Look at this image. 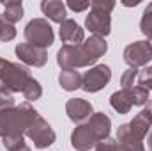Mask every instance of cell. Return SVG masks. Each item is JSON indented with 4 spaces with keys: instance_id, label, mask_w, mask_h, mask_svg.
Listing matches in <instances>:
<instances>
[{
    "instance_id": "17",
    "label": "cell",
    "mask_w": 152,
    "mask_h": 151,
    "mask_svg": "<svg viewBox=\"0 0 152 151\" xmlns=\"http://www.w3.org/2000/svg\"><path fill=\"white\" fill-rule=\"evenodd\" d=\"M4 18L9 21V23H16L23 18V4L18 2V0H9V2H4Z\"/></svg>"
},
{
    "instance_id": "6",
    "label": "cell",
    "mask_w": 152,
    "mask_h": 151,
    "mask_svg": "<svg viewBox=\"0 0 152 151\" xmlns=\"http://www.w3.org/2000/svg\"><path fill=\"white\" fill-rule=\"evenodd\" d=\"M124 61L133 70L147 66V62L152 61V43L151 41H134L127 44L124 50Z\"/></svg>"
},
{
    "instance_id": "3",
    "label": "cell",
    "mask_w": 152,
    "mask_h": 151,
    "mask_svg": "<svg viewBox=\"0 0 152 151\" xmlns=\"http://www.w3.org/2000/svg\"><path fill=\"white\" fill-rule=\"evenodd\" d=\"M39 114L30 107V103H21L20 107H12L0 112V139L9 135H23L28 126L34 123Z\"/></svg>"
},
{
    "instance_id": "14",
    "label": "cell",
    "mask_w": 152,
    "mask_h": 151,
    "mask_svg": "<svg viewBox=\"0 0 152 151\" xmlns=\"http://www.w3.org/2000/svg\"><path fill=\"white\" fill-rule=\"evenodd\" d=\"M41 11L53 23H62V21H66L67 5L60 0H42L41 2Z\"/></svg>"
},
{
    "instance_id": "28",
    "label": "cell",
    "mask_w": 152,
    "mask_h": 151,
    "mask_svg": "<svg viewBox=\"0 0 152 151\" xmlns=\"http://www.w3.org/2000/svg\"><path fill=\"white\" fill-rule=\"evenodd\" d=\"M147 148L152 151V130H151V133L147 135Z\"/></svg>"
},
{
    "instance_id": "29",
    "label": "cell",
    "mask_w": 152,
    "mask_h": 151,
    "mask_svg": "<svg viewBox=\"0 0 152 151\" xmlns=\"http://www.w3.org/2000/svg\"><path fill=\"white\" fill-rule=\"evenodd\" d=\"M122 4H124V5H133V7H134V5H138L140 2H138V0H134V2H122Z\"/></svg>"
},
{
    "instance_id": "25",
    "label": "cell",
    "mask_w": 152,
    "mask_h": 151,
    "mask_svg": "<svg viewBox=\"0 0 152 151\" xmlns=\"http://www.w3.org/2000/svg\"><path fill=\"white\" fill-rule=\"evenodd\" d=\"M136 76H138V70L127 68V70L124 71V75L120 76V85H122V89H131L133 84H134V80H136Z\"/></svg>"
},
{
    "instance_id": "15",
    "label": "cell",
    "mask_w": 152,
    "mask_h": 151,
    "mask_svg": "<svg viewBox=\"0 0 152 151\" xmlns=\"http://www.w3.org/2000/svg\"><path fill=\"white\" fill-rule=\"evenodd\" d=\"M58 84L64 91H76L81 87V75L76 70H62L58 75Z\"/></svg>"
},
{
    "instance_id": "31",
    "label": "cell",
    "mask_w": 152,
    "mask_h": 151,
    "mask_svg": "<svg viewBox=\"0 0 152 151\" xmlns=\"http://www.w3.org/2000/svg\"><path fill=\"white\" fill-rule=\"evenodd\" d=\"M0 62H2V59H0Z\"/></svg>"
},
{
    "instance_id": "16",
    "label": "cell",
    "mask_w": 152,
    "mask_h": 151,
    "mask_svg": "<svg viewBox=\"0 0 152 151\" xmlns=\"http://www.w3.org/2000/svg\"><path fill=\"white\" fill-rule=\"evenodd\" d=\"M110 103L118 114H127L133 107V101H131V96H129V91L126 89H120V91H115L113 94L110 96Z\"/></svg>"
},
{
    "instance_id": "11",
    "label": "cell",
    "mask_w": 152,
    "mask_h": 151,
    "mask_svg": "<svg viewBox=\"0 0 152 151\" xmlns=\"http://www.w3.org/2000/svg\"><path fill=\"white\" fill-rule=\"evenodd\" d=\"M115 151H145L143 148V141L138 139L133 130L129 128V124H122L117 132V139H115Z\"/></svg>"
},
{
    "instance_id": "27",
    "label": "cell",
    "mask_w": 152,
    "mask_h": 151,
    "mask_svg": "<svg viewBox=\"0 0 152 151\" xmlns=\"http://www.w3.org/2000/svg\"><path fill=\"white\" fill-rule=\"evenodd\" d=\"M67 7H69L71 11H75V13H81V11H87V9L90 7V2H87V0H83V2L69 0V2H67Z\"/></svg>"
},
{
    "instance_id": "26",
    "label": "cell",
    "mask_w": 152,
    "mask_h": 151,
    "mask_svg": "<svg viewBox=\"0 0 152 151\" xmlns=\"http://www.w3.org/2000/svg\"><path fill=\"white\" fill-rule=\"evenodd\" d=\"M90 5H92V7H99V9L106 11V13H112L115 9L113 0H94V2H90Z\"/></svg>"
},
{
    "instance_id": "7",
    "label": "cell",
    "mask_w": 152,
    "mask_h": 151,
    "mask_svg": "<svg viewBox=\"0 0 152 151\" xmlns=\"http://www.w3.org/2000/svg\"><path fill=\"white\" fill-rule=\"evenodd\" d=\"M25 133L28 135V139L34 142V146H36L37 150H44V148L51 146V144L55 142V139H57L53 128H51V126L48 124V121H44L41 115H37V117L34 119V123L28 126V130H27Z\"/></svg>"
},
{
    "instance_id": "4",
    "label": "cell",
    "mask_w": 152,
    "mask_h": 151,
    "mask_svg": "<svg viewBox=\"0 0 152 151\" xmlns=\"http://www.w3.org/2000/svg\"><path fill=\"white\" fill-rule=\"evenodd\" d=\"M32 76L30 71L25 66L4 61L0 62V82L5 89H9L11 93H23L25 87L30 84Z\"/></svg>"
},
{
    "instance_id": "30",
    "label": "cell",
    "mask_w": 152,
    "mask_h": 151,
    "mask_svg": "<svg viewBox=\"0 0 152 151\" xmlns=\"http://www.w3.org/2000/svg\"><path fill=\"white\" fill-rule=\"evenodd\" d=\"M18 151H32L30 150V148H28V146H27V144H25V146H23V148H20V150Z\"/></svg>"
},
{
    "instance_id": "10",
    "label": "cell",
    "mask_w": 152,
    "mask_h": 151,
    "mask_svg": "<svg viewBox=\"0 0 152 151\" xmlns=\"http://www.w3.org/2000/svg\"><path fill=\"white\" fill-rule=\"evenodd\" d=\"M16 55L21 62L28 64V66H34V68H41L46 64L48 61V53L44 48H39L34 46L30 43H20L16 46Z\"/></svg>"
},
{
    "instance_id": "1",
    "label": "cell",
    "mask_w": 152,
    "mask_h": 151,
    "mask_svg": "<svg viewBox=\"0 0 152 151\" xmlns=\"http://www.w3.org/2000/svg\"><path fill=\"white\" fill-rule=\"evenodd\" d=\"M108 50L104 38L90 36L81 44H64L57 53V62L62 70H78L97 62Z\"/></svg>"
},
{
    "instance_id": "23",
    "label": "cell",
    "mask_w": 152,
    "mask_h": 151,
    "mask_svg": "<svg viewBox=\"0 0 152 151\" xmlns=\"http://www.w3.org/2000/svg\"><path fill=\"white\" fill-rule=\"evenodd\" d=\"M136 82H138V87L145 89V91H151L152 89V68H143L138 76H136Z\"/></svg>"
},
{
    "instance_id": "8",
    "label": "cell",
    "mask_w": 152,
    "mask_h": 151,
    "mask_svg": "<svg viewBox=\"0 0 152 151\" xmlns=\"http://www.w3.org/2000/svg\"><path fill=\"white\" fill-rule=\"evenodd\" d=\"M112 80V70L106 64H97L90 68L81 76V89L87 93H97L106 87V84Z\"/></svg>"
},
{
    "instance_id": "21",
    "label": "cell",
    "mask_w": 152,
    "mask_h": 151,
    "mask_svg": "<svg viewBox=\"0 0 152 151\" xmlns=\"http://www.w3.org/2000/svg\"><path fill=\"white\" fill-rule=\"evenodd\" d=\"M16 38V29L4 16H0V41H12Z\"/></svg>"
},
{
    "instance_id": "20",
    "label": "cell",
    "mask_w": 152,
    "mask_h": 151,
    "mask_svg": "<svg viewBox=\"0 0 152 151\" xmlns=\"http://www.w3.org/2000/svg\"><path fill=\"white\" fill-rule=\"evenodd\" d=\"M23 96H25V100H28V101H36V100H39V98L42 96V87L39 85V82L36 78H32L30 84L25 87Z\"/></svg>"
},
{
    "instance_id": "18",
    "label": "cell",
    "mask_w": 152,
    "mask_h": 151,
    "mask_svg": "<svg viewBox=\"0 0 152 151\" xmlns=\"http://www.w3.org/2000/svg\"><path fill=\"white\" fill-rule=\"evenodd\" d=\"M140 30L142 34H145L149 39H152V2L145 7L142 20H140Z\"/></svg>"
},
{
    "instance_id": "19",
    "label": "cell",
    "mask_w": 152,
    "mask_h": 151,
    "mask_svg": "<svg viewBox=\"0 0 152 151\" xmlns=\"http://www.w3.org/2000/svg\"><path fill=\"white\" fill-rule=\"evenodd\" d=\"M126 91H129V96H131V101H133V105H138V107H142V105H147L149 103V91H145V89H142V87H131V89H126Z\"/></svg>"
},
{
    "instance_id": "13",
    "label": "cell",
    "mask_w": 152,
    "mask_h": 151,
    "mask_svg": "<svg viewBox=\"0 0 152 151\" xmlns=\"http://www.w3.org/2000/svg\"><path fill=\"white\" fill-rule=\"evenodd\" d=\"M60 39L69 44H81L85 41V32L75 20L66 18V21L60 23Z\"/></svg>"
},
{
    "instance_id": "5",
    "label": "cell",
    "mask_w": 152,
    "mask_h": 151,
    "mask_svg": "<svg viewBox=\"0 0 152 151\" xmlns=\"http://www.w3.org/2000/svg\"><path fill=\"white\" fill-rule=\"evenodd\" d=\"M25 38H27V43L46 50L48 46L53 44L55 34H53V29L48 23V20H44V18H34L25 27Z\"/></svg>"
},
{
    "instance_id": "9",
    "label": "cell",
    "mask_w": 152,
    "mask_h": 151,
    "mask_svg": "<svg viewBox=\"0 0 152 151\" xmlns=\"http://www.w3.org/2000/svg\"><path fill=\"white\" fill-rule=\"evenodd\" d=\"M85 27L92 32V36H99V38L108 36L110 30H112L110 13L99 9V7H92L90 5V13L85 18Z\"/></svg>"
},
{
    "instance_id": "12",
    "label": "cell",
    "mask_w": 152,
    "mask_h": 151,
    "mask_svg": "<svg viewBox=\"0 0 152 151\" xmlns=\"http://www.w3.org/2000/svg\"><path fill=\"white\" fill-rule=\"evenodd\" d=\"M66 112H67V115H69L71 121H75V123H83V121H87V119L92 117L94 109H92V105H90L87 100H83V98H71V100L66 103Z\"/></svg>"
},
{
    "instance_id": "22",
    "label": "cell",
    "mask_w": 152,
    "mask_h": 151,
    "mask_svg": "<svg viewBox=\"0 0 152 151\" xmlns=\"http://www.w3.org/2000/svg\"><path fill=\"white\" fill-rule=\"evenodd\" d=\"M14 107V93H11L9 89H5L4 85L0 87V112L12 109Z\"/></svg>"
},
{
    "instance_id": "32",
    "label": "cell",
    "mask_w": 152,
    "mask_h": 151,
    "mask_svg": "<svg viewBox=\"0 0 152 151\" xmlns=\"http://www.w3.org/2000/svg\"><path fill=\"white\" fill-rule=\"evenodd\" d=\"M151 101H152V100H151Z\"/></svg>"
},
{
    "instance_id": "24",
    "label": "cell",
    "mask_w": 152,
    "mask_h": 151,
    "mask_svg": "<svg viewBox=\"0 0 152 151\" xmlns=\"http://www.w3.org/2000/svg\"><path fill=\"white\" fill-rule=\"evenodd\" d=\"M2 142L5 146V150H9V151H18L20 148L25 146L23 135H9V137H4Z\"/></svg>"
},
{
    "instance_id": "2",
    "label": "cell",
    "mask_w": 152,
    "mask_h": 151,
    "mask_svg": "<svg viewBox=\"0 0 152 151\" xmlns=\"http://www.w3.org/2000/svg\"><path fill=\"white\" fill-rule=\"evenodd\" d=\"M110 128H112V119L106 114H92L90 119H87L83 124L75 128V132L71 133V146L76 151H90L110 135Z\"/></svg>"
}]
</instances>
